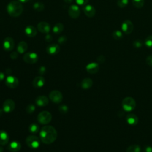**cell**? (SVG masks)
Returning <instances> with one entry per match:
<instances>
[{"mask_svg":"<svg viewBox=\"0 0 152 152\" xmlns=\"http://www.w3.org/2000/svg\"><path fill=\"white\" fill-rule=\"evenodd\" d=\"M57 136L58 134L56 129L51 125L44 126L40 129V140L46 144L53 142L56 140Z\"/></svg>","mask_w":152,"mask_h":152,"instance_id":"1","label":"cell"},{"mask_svg":"<svg viewBox=\"0 0 152 152\" xmlns=\"http://www.w3.org/2000/svg\"><path fill=\"white\" fill-rule=\"evenodd\" d=\"M23 6L18 1H11L7 7V11L8 14L12 17L20 16L23 11Z\"/></svg>","mask_w":152,"mask_h":152,"instance_id":"2","label":"cell"},{"mask_svg":"<svg viewBox=\"0 0 152 152\" xmlns=\"http://www.w3.org/2000/svg\"><path fill=\"white\" fill-rule=\"evenodd\" d=\"M122 106L125 111L130 112L135 109L136 106V102L132 97H126L122 100Z\"/></svg>","mask_w":152,"mask_h":152,"instance_id":"3","label":"cell"},{"mask_svg":"<svg viewBox=\"0 0 152 152\" xmlns=\"http://www.w3.org/2000/svg\"><path fill=\"white\" fill-rule=\"evenodd\" d=\"M52 120V115L48 111H42L37 116V121L42 124H47Z\"/></svg>","mask_w":152,"mask_h":152,"instance_id":"4","label":"cell"},{"mask_svg":"<svg viewBox=\"0 0 152 152\" xmlns=\"http://www.w3.org/2000/svg\"><path fill=\"white\" fill-rule=\"evenodd\" d=\"M27 145L31 148H37L40 145V140L35 135H28L26 140Z\"/></svg>","mask_w":152,"mask_h":152,"instance_id":"5","label":"cell"},{"mask_svg":"<svg viewBox=\"0 0 152 152\" xmlns=\"http://www.w3.org/2000/svg\"><path fill=\"white\" fill-rule=\"evenodd\" d=\"M39 56L37 54L33 52L26 53L23 56V60L25 62L30 64H33L37 62Z\"/></svg>","mask_w":152,"mask_h":152,"instance_id":"6","label":"cell"},{"mask_svg":"<svg viewBox=\"0 0 152 152\" xmlns=\"http://www.w3.org/2000/svg\"><path fill=\"white\" fill-rule=\"evenodd\" d=\"M50 100L55 103H59L63 100V96L61 91L58 90H53L50 91L49 95Z\"/></svg>","mask_w":152,"mask_h":152,"instance_id":"7","label":"cell"},{"mask_svg":"<svg viewBox=\"0 0 152 152\" xmlns=\"http://www.w3.org/2000/svg\"><path fill=\"white\" fill-rule=\"evenodd\" d=\"M68 15L73 19H76L80 15L81 11L79 7L76 4L71 5L68 8Z\"/></svg>","mask_w":152,"mask_h":152,"instance_id":"8","label":"cell"},{"mask_svg":"<svg viewBox=\"0 0 152 152\" xmlns=\"http://www.w3.org/2000/svg\"><path fill=\"white\" fill-rule=\"evenodd\" d=\"M3 49L5 51H11L15 46V43L14 39L11 37H7L4 39L2 43Z\"/></svg>","mask_w":152,"mask_h":152,"instance_id":"9","label":"cell"},{"mask_svg":"<svg viewBox=\"0 0 152 152\" xmlns=\"http://www.w3.org/2000/svg\"><path fill=\"white\" fill-rule=\"evenodd\" d=\"M121 28L124 33L125 34H129L132 32L134 30V24L130 20H126L122 23L121 25Z\"/></svg>","mask_w":152,"mask_h":152,"instance_id":"10","label":"cell"},{"mask_svg":"<svg viewBox=\"0 0 152 152\" xmlns=\"http://www.w3.org/2000/svg\"><path fill=\"white\" fill-rule=\"evenodd\" d=\"M5 84L11 88H16L19 84L18 78L13 75H8L5 80Z\"/></svg>","mask_w":152,"mask_h":152,"instance_id":"11","label":"cell"},{"mask_svg":"<svg viewBox=\"0 0 152 152\" xmlns=\"http://www.w3.org/2000/svg\"><path fill=\"white\" fill-rule=\"evenodd\" d=\"M15 102L12 99H7L2 104V109L6 113H10L15 108Z\"/></svg>","mask_w":152,"mask_h":152,"instance_id":"12","label":"cell"},{"mask_svg":"<svg viewBox=\"0 0 152 152\" xmlns=\"http://www.w3.org/2000/svg\"><path fill=\"white\" fill-rule=\"evenodd\" d=\"M37 28L42 33L48 34L50 31V26L47 22L41 21L37 24Z\"/></svg>","mask_w":152,"mask_h":152,"instance_id":"13","label":"cell"},{"mask_svg":"<svg viewBox=\"0 0 152 152\" xmlns=\"http://www.w3.org/2000/svg\"><path fill=\"white\" fill-rule=\"evenodd\" d=\"M83 10L85 15L88 17H93L96 14V9L91 5L87 4L84 5L83 8Z\"/></svg>","mask_w":152,"mask_h":152,"instance_id":"14","label":"cell"},{"mask_svg":"<svg viewBox=\"0 0 152 152\" xmlns=\"http://www.w3.org/2000/svg\"><path fill=\"white\" fill-rule=\"evenodd\" d=\"M46 50L48 54L51 55H54L59 52L60 48L58 44L52 43L47 46Z\"/></svg>","mask_w":152,"mask_h":152,"instance_id":"15","label":"cell"},{"mask_svg":"<svg viewBox=\"0 0 152 152\" xmlns=\"http://www.w3.org/2000/svg\"><path fill=\"white\" fill-rule=\"evenodd\" d=\"M86 70L90 74H96L99 70V65L96 62H91L86 65Z\"/></svg>","mask_w":152,"mask_h":152,"instance_id":"16","label":"cell"},{"mask_svg":"<svg viewBox=\"0 0 152 152\" xmlns=\"http://www.w3.org/2000/svg\"><path fill=\"white\" fill-rule=\"evenodd\" d=\"M21 145L18 141H13L11 142L7 146V149L11 152H18L20 150Z\"/></svg>","mask_w":152,"mask_h":152,"instance_id":"17","label":"cell"},{"mask_svg":"<svg viewBox=\"0 0 152 152\" xmlns=\"http://www.w3.org/2000/svg\"><path fill=\"white\" fill-rule=\"evenodd\" d=\"M45 80L42 76H37L35 77L33 81V86L34 87L39 88L43 87L45 84Z\"/></svg>","mask_w":152,"mask_h":152,"instance_id":"18","label":"cell"},{"mask_svg":"<svg viewBox=\"0 0 152 152\" xmlns=\"http://www.w3.org/2000/svg\"><path fill=\"white\" fill-rule=\"evenodd\" d=\"M35 102L37 106L40 107H43L46 106L48 104L49 99L45 96H40L36 99Z\"/></svg>","mask_w":152,"mask_h":152,"instance_id":"19","label":"cell"},{"mask_svg":"<svg viewBox=\"0 0 152 152\" xmlns=\"http://www.w3.org/2000/svg\"><path fill=\"white\" fill-rule=\"evenodd\" d=\"M25 34L29 37H34L37 34L36 28L31 25L27 26L24 29Z\"/></svg>","mask_w":152,"mask_h":152,"instance_id":"20","label":"cell"},{"mask_svg":"<svg viewBox=\"0 0 152 152\" xmlns=\"http://www.w3.org/2000/svg\"><path fill=\"white\" fill-rule=\"evenodd\" d=\"M9 141L8 134L4 130H0V145H6Z\"/></svg>","mask_w":152,"mask_h":152,"instance_id":"21","label":"cell"},{"mask_svg":"<svg viewBox=\"0 0 152 152\" xmlns=\"http://www.w3.org/2000/svg\"><path fill=\"white\" fill-rule=\"evenodd\" d=\"M127 122L132 125H135L138 123V117L134 113H129L126 116V118Z\"/></svg>","mask_w":152,"mask_h":152,"instance_id":"22","label":"cell"},{"mask_svg":"<svg viewBox=\"0 0 152 152\" xmlns=\"http://www.w3.org/2000/svg\"><path fill=\"white\" fill-rule=\"evenodd\" d=\"M27 48H28L27 43L24 41H21L17 45V52L19 53H24L27 50Z\"/></svg>","mask_w":152,"mask_h":152,"instance_id":"23","label":"cell"},{"mask_svg":"<svg viewBox=\"0 0 152 152\" xmlns=\"http://www.w3.org/2000/svg\"><path fill=\"white\" fill-rule=\"evenodd\" d=\"M93 86V81L90 78L83 79L81 83V86L83 89H88Z\"/></svg>","mask_w":152,"mask_h":152,"instance_id":"24","label":"cell"},{"mask_svg":"<svg viewBox=\"0 0 152 152\" xmlns=\"http://www.w3.org/2000/svg\"><path fill=\"white\" fill-rule=\"evenodd\" d=\"M64 26L63 24L61 23H58L53 27L52 31L56 34H60L62 32V31L64 30Z\"/></svg>","mask_w":152,"mask_h":152,"instance_id":"25","label":"cell"},{"mask_svg":"<svg viewBox=\"0 0 152 152\" xmlns=\"http://www.w3.org/2000/svg\"><path fill=\"white\" fill-rule=\"evenodd\" d=\"M141 148L137 144H133L129 145L126 150V152H140Z\"/></svg>","mask_w":152,"mask_h":152,"instance_id":"26","label":"cell"},{"mask_svg":"<svg viewBox=\"0 0 152 152\" xmlns=\"http://www.w3.org/2000/svg\"><path fill=\"white\" fill-rule=\"evenodd\" d=\"M112 37L115 40H121L122 39L123 33L121 31L116 30H115L114 31H113V33L112 34Z\"/></svg>","mask_w":152,"mask_h":152,"instance_id":"27","label":"cell"},{"mask_svg":"<svg viewBox=\"0 0 152 152\" xmlns=\"http://www.w3.org/2000/svg\"><path fill=\"white\" fill-rule=\"evenodd\" d=\"M33 7L34 10H35L37 11H39V12L42 11L44 10V8H45L44 4L42 2H35L33 4Z\"/></svg>","mask_w":152,"mask_h":152,"instance_id":"28","label":"cell"},{"mask_svg":"<svg viewBox=\"0 0 152 152\" xmlns=\"http://www.w3.org/2000/svg\"><path fill=\"white\" fill-rule=\"evenodd\" d=\"M133 5L137 8H141L144 5V0H132Z\"/></svg>","mask_w":152,"mask_h":152,"instance_id":"29","label":"cell"},{"mask_svg":"<svg viewBox=\"0 0 152 152\" xmlns=\"http://www.w3.org/2000/svg\"><path fill=\"white\" fill-rule=\"evenodd\" d=\"M28 129L31 132L34 134L37 133L39 131V126L35 123H33L30 125Z\"/></svg>","mask_w":152,"mask_h":152,"instance_id":"30","label":"cell"},{"mask_svg":"<svg viewBox=\"0 0 152 152\" xmlns=\"http://www.w3.org/2000/svg\"><path fill=\"white\" fill-rule=\"evenodd\" d=\"M144 43L148 48H152V35L147 36L145 38Z\"/></svg>","mask_w":152,"mask_h":152,"instance_id":"31","label":"cell"},{"mask_svg":"<svg viewBox=\"0 0 152 152\" xmlns=\"http://www.w3.org/2000/svg\"><path fill=\"white\" fill-rule=\"evenodd\" d=\"M132 45L135 48L138 49L143 46V42L142 40L140 39H137L132 42Z\"/></svg>","mask_w":152,"mask_h":152,"instance_id":"32","label":"cell"},{"mask_svg":"<svg viewBox=\"0 0 152 152\" xmlns=\"http://www.w3.org/2000/svg\"><path fill=\"white\" fill-rule=\"evenodd\" d=\"M128 0H118L117 5L120 8H124L128 4Z\"/></svg>","mask_w":152,"mask_h":152,"instance_id":"33","label":"cell"},{"mask_svg":"<svg viewBox=\"0 0 152 152\" xmlns=\"http://www.w3.org/2000/svg\"><path fill=\"white\" fill-rule=\"evenodd\" d=\"M35 106L32 104H28L27 107H26V112L28 113H32L34 112V111L35 110Z\"/></svg>","mask_w":152,"mask_h":152,"instance_id":"34","label":"cell"},{"mask_svg":"<svg viewBox=\"0 0 152 152\" xmlns=\"http://www.w3.org/2000/svg\"><path fill=\"white\" fill-rule=\"evenodd\" d=\"M59 110L61 113H66L68 112V108L67 107V106L65 105V104H62L59 107Z\"/></svg>","mask_w":152,"mask_h":152,"instance_id":"35","label":"cell"},{"mask_svg":"<svg viewBox=\"0 0 152 152\" xmlns=\"http://www.w3.org/2000/svg\"><path fill=\"white\" fill-rule=\"evenodd\" d=\"M67 40V37L65 36H61L58 39V43L60 45H62L66 43Z\"/></svg>","mask_w":152,"mask_h":152,"instance_id":"36","label":"cell"},{"mask_svg":"<svg viewBox=\"0 0 152 152\" xmlns=\"http://www.w3.org/2000/svg\"><path fill=\"white\" fill-rule=\"evenodd\" d=\"M88 1L89 0H75L76 4L78 5H81V6H84V5H87Z\"/></svg>","mask_w":152,"mask_h":152,"instance_id":"37","label":"cell"},{"mask_svg":"<svg viewBox=\"0 0 152 152\" xmlns=\"http://www.w3.org/2000/svg\"><path fill=\"white\" fill-rule=\"evenodd\" d=\"M145 61H146V63L148 65H149L150 66H152V55H148L146 58Z\"/></svg>","mask_w":152,"mask_h":152,"instance_id":"38","label":"cell"},{"mask_svg":"<svg viewBox=\"0 0 152 152\" xmlns=\"http://www.w3.org/2000/svg\"><path fill=\"white\" fill-rule=\"evenodd\" d=\"M46 67L44 66H41L39 68V74L40 75H44L46 72Z\"/></svg>","mask_w":152,"mask_h":152,"instance_id":"39","label":"cell"},{"mask_svg":"<svg viewBox=\"0 0 152 152\" xmlns=\"http://www.w3.org/2000/svg\"><path fill=\"white\" fill-rule=\"evenodd\" d=\"M45 39L47 42H51L52 40V36L51 34L48 33L46 34V36L45 37Z\"/></svg>","mask_w":152,"mask_h":152,"instance_id":"40","label":"cell"},{"mask_svg":"<svg viewBox=\"0 0 152 152\" xmlns=\"http://www.w3.org/2000/svg\"><path fill=\"white\" fill-rule=\"evenodd\" d=\"M18 56V53L17 52H12L10 53V58L12 59H16Z\"/></svg>","mask_w":152,"mask_h":152,"instance_id":"41","label":"cell"},{"mask_svg":"<svg viewBox=\"0 0 152 152\" xmlns=\"http://www.w3.org/2000/svg\"><path fill=\"white\" fill-rule=\"evenodd\" d=\"M97 61L99 63H103L105 61V58L103 55H100L97 57Z\"/></svg>","mask_w":152,"mask_h":152,"instance_id":"42","label":"cell"},{"mask_svg":"<svg viewBox=\"0 0 152 152\" xmlns=\"http://www.w3.org/2000/svg\"><path fill=\"white\" fill-rule=\"evenodd\" d=\"M145 152H152V147L150 146H147L145 148Z\"/></svg>","mask_w":152,"mask_h":152,"instance_id":"43","label":"cell"},{"mask_svg":"<svg viewBox=\"0 0 152 152\" xmlns=\"http://www.w3.org/2000/svg\"><path fill=\"white\" fill-rule=\"evenodd\" d=\"M4 78H5V74L3 72L0 71V81L3 80Z\"/></svg>","mask_w":152,"mask_h":152,"instance_id":"44","label":"cell"},{"mask_svg":"<svg viewBox=\"0 0 152 152\" xmlns=\"http://www.w3.org/2000/svg\"><path fill=\"white\" fill-rule=\"evenodd\" d=\"M64 1L66 4H70L73 1V0H64Z\"/></svg>","mask_w":152,"mask_h":152,"instance_id":"45","label":"cell"},{"mask_svg":"<svg viewBox=\"0 0 152 152\" xmlns=\"http://www.w3.org/2000/svg\"><path fill=\"white\" fill-rule=\"evenodd\" d=\"M19 2H23V3H25V2H28L29 0H18Z\"/></svg>","mask_w":152,"mask_h":152,"instance_id":"46","label":"cell"},{"mask_svg":"<svg viewBox=\"0 0 152 152\" xmlns=\"http://www.w3.org/2000/svg\"><path fill=\"white\" fill-rule=\"evenodd\" d=\"M3 112H4L3 110V109H0V116L3 114Z\"/></svg>","mask_w":152,"mask_h":152,"instance_id":"47","label":"cell"},{"mask_svg":"<svg viewBox=\"0 0 152 152\" xmlns=\"http://www.w3.org/2000/svg\"><path fill=\"white\" fill-rule=\"evenodd\" d=\"M3 151H4V148H2V146L0 145V152H3Z\"/></svg>","mask_w":152,"mask_h":152,"instance_id":"48","label":"cell"}]
</instances>
